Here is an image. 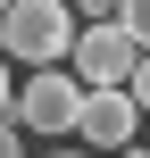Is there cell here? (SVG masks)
<instances>
[{
	"label": "cell",
	"instance_id": "30bf717a",
	"mask_svg": "<svg viewBox=\"0 0 150 158\" xmlns=\"http://www.w3.org/2000/svg\"><path fill=\"white\" fill-rule=\"evenodd\" d=\"M8 8H17V0H0V17H8Z\"/></svg>",
	"mask_w": 150,
	"mask_h": 158
},
{
	"label": "cell",
	"instance_id": "7c38bea8",
	"mask_svg": "<svg viewBox=\"0 0 150 158\" xmlns=\"http://www.w3.org/2000/svg\"><path fill=\"white\" fill-rule=\"evenodd\" d=\"M58 158H75V150H58Z\"/></svg>",
	"mask_w": 150,
	"mask_h": 158
},
{
	"label": "cell",
	"instance_id": "5b68a950",
	"mask_svg": "<svg viewBox=\"0 0 150 158\" xmlns=\"http://www.w3.org/2000/svg\"><path fill=\"white\" fill-rule=\"evenodd\" d=\"M75 17H84V25H117V17H125V0H75Z\"/></svg>",
	"mask_w": 150,
	"mask_h": 158
},
{
	"label": "cell",
	"instance_id": "9c48e42d",
	"mask_svg": "<svg viewBox=\"0 0 150 158\" xmlns=\"http://www.w3.org/2000/svg\"><path fill=\"white\" fill-rule=\"evenodd\" d=\"M125 92H134V100H142V117H150V58H142V75H134V83H125Z\"/></svg>",
	"mask_w": 150,
	"mask_h": 158
},
{
	"label": "cell",
	"instance_id": "ba28073f",
	"mask_svg": "<svg viewBox=\"0 0 150 158\" xmlns=\"http://www.w3.org/2000/svg\"><path fill=\"white\" fill-rule=\"evenodd\" d=\"M0 117H17V83H8V50H0Z\"/></svg>",
	"mask_w": 150,
	"mask_h": 158
},
{
	"label": "cell",
	"instance_id": "8992f818",
	"mask_svg": "<svg viewBox=\"0 0 150 158\" xmlns=\"http://www.w3.org/2000/svg\"><path fill=\"white\" fill-rule=\"evenodd\" d=\"M0 158H25V125L17 117H0Z\"/></svg>",
	"mask_w": 150,
	"mask_h": 158
},
{
	"label": "cell",
	"instance_id": "7a4b0ae2",
	"mask_svg": "<svg viewBox=\"0 0 150 158\" xmlns=\"http://www.w3.org/2000/svg\"><path fill=\"white\" fill-rule=\"evenodd\" d=\"M84 108H92V83H84L75 67H33V75L17 83V125H25V133L67 142V133H84Z\"/></svg>",
	"mask_w": 150,
	"mask_h": 158
},
{
	"label": "cell",
	"instance_id": "277c9868",
	"mask_svg": "<svg viewBox=\"0 0 150 158\" xmlns=\"http://www.w3.org/2000/svg\"><path fill=\"white\" fill-rule=\"evenodd\" d=\"M134 125H142V100L134 92H92V108H84V150H109V158H125L134 150Z\"/></svg>",
	"mask_w": 150,
	"mask_h": 158
},
{
	"label": "cell",
	"instance_id": "52a82bcc",
	"mask_svg": "<svg viewBox=\"0 0 150 158\" xmlns=\"http://www.w3.org/2000/svg\"><path fill=\"white\" fill-rule=\"evenodd\" d=\"M117 25H134V33H142V50H150V0H125V17H117Z\"/></svg>",
	"mask_w": 150,
	"mask_h": 158
},
{
	"label": "cell",
	"instance_id": "6da1fadb",
	"mask_svg": "<svg viewBox=\"0 0 150 158\" xmlns=\"http://www.w3.org/2000/svg\"><path fill=\"white\" fill-rule=\"evenodd\" d=\"M75 42H84V17L67 0H17L0 17V50L25 67H58V58H75Z\"/></svg>",
	"mask_w": 150,
	"mask_h": 158
},
{
	"label": "cell",
	"instance_id": "8fae6325",
	"mask_svg": "<svg viewBox=\"0 0 150 158\" xmlns=\"http://www.w3.org/2000/svg\"><path fill=\"white\" fill-rule=\"evenodd\" d=\"M125 158H150V150H125Z\"/></svg>",
	"mask_w": 150,
	"mask_h": 158
},
{
	"label": "cell",
	"instance_id": "3957f363",
	"mask_svg": "<svg viewBox=\"0 0 150 158\" xmlns=\"http://www.w3.org/2000/svg\"><path fill=\"white\" fill-rule=\"evenodd\" d=\"M142 58H150V50H142V33H134V25H84V42H75V58H67V67H75L92 92H125V83L142 75Z\"/></svg>",
	"mask_w": 150,
	"mask_h": 158
}]
</instances>
